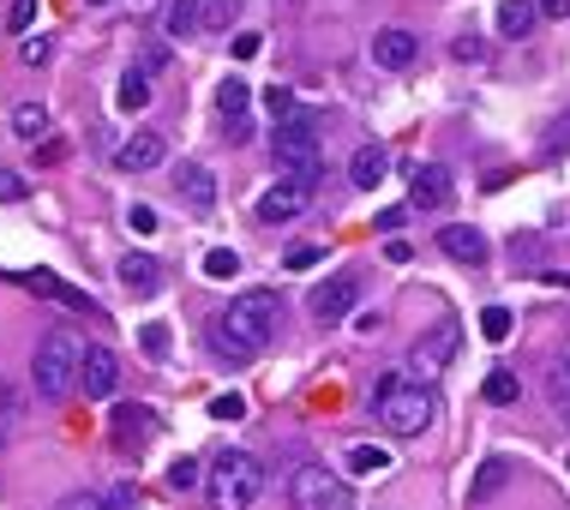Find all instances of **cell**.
I'll return each instance as SVG.
<instances>
[{
    "label": "cell",
    "instance_id": "obj_47",
    "mask_svg": "<svg viewBox=\"0 0 570 510\" xmlns=\"http://www.w3.org/2000/svg\"><path fill=\"white\" fill-rule=\"evenodd\" d=\"M403 223H408V211H403V204H390V211H378V235H397Z\"/></svg>",
    "mask_w": 570,
    "mask_h": 510
},
{
    "label": "cell",
    "instance_id": "obj_28",
    "mask_svg": "<svg viewBox=\"0 0 570 510\" xmlns=\"http://www.w3.org/2000/svg\"><path fill=\"white\" fill-rule=\"evenodd\" d=\"M517 397H522V378H517V373H505V367L487 373V402H492V408H510Z\"/></svg>",
    "mask_w": 570,
    "mask_h": 510
},
{
    "label": "cell",
    "instance_id": "obj_29",
    "mask_svg": "<svg viewBox=\"0 0 570 510\" xmlns=\"http://www.w3.org/2000/svg\"><path fill=\"white\" fill-rule=\"evenodd\" d=\"M510 330H517L510 306H487V313H480V337H487V343H510Z\"/></svg>",
    "mask_w": 570,
    "mask_h": 510
},
{
    "label": "cell",
    "instance_id": "obj_7",
    "mask_svg": "<svg viewBox=\"0 0 570 510\" xmlns=\"http://www.w3.org/2000/svg\"><path fill=\"white\" fill-rule=\"evenodd\" d=\"M457 348H462V325H457V318H438V325H427V330L415 337V355H408V367H415L420 385H432V378L445 373L450 360H457Z\"/></svg>",
    "mask_w": 570,
    "mask_h": 510
},
{
    "label": "cell",
    "instance_id": "obj_11",
    "mask_svg": "<svg viewBox=\"0 0 570 510\" xmlns=\"http://www.w3.org/2000/svg\"><path fill=\"white\" fill-rule=\"evenodd\" d=\"M79 385H84V397H91V402H109L114 390H121V360H114L102 343H91V348H84V373H79Z\"/></svg>",
    "mask_w": 570,
    "mask_h": 510
},
{
    "label": "cell",
    "instance_id": "obj_18",
    "mask_svg": "<svg viewBox=\"0 0 570 510\" xmlns=\"http://www.w3.org/2000/svg\"><path fill=\"white\" fill-rule=\"evenodd\" d=\"M174 186H181V198L193 204V211H216V174L204 163H181V174H174Z\"/></svg>",
    "mask_w": 570,
    "mask_h": 510
},
{
    "label": "cell",
    "instance_id": "obj_30",
    "mask_svg": "<svg viewBox=\"0 0 570 510\" xmlns=\"http://www.w3.org/2000/svg\"><path fill=\"white\" fill-rule=\"evenodd\" d=\"M204 276H211V283H228V276H241V253H228V246L204 253Z\"/></svg>",
    "mask_w": 570,
    "mask_h": 510
},
{
    "label": "cell",
    "instance_id": "obj_1",
    "mask_svg": "<svg viewBox=\"0 0 570 510\" xmlns=\"http://www.w3.org/2000/svg\"><path fill=\"white\" fill-rule=\"evenodd\" d=\"M276 325H283V300H276L271 288H246V295L228 300V313L211 325V348L223 360H235V367H246V360H258L276 343Z\"/></svg>",
    "mask_w": 570,
    "mask_h": 510
},
{
    "label": "cell",
    "instance_id": "obj_25",
    "mask_svg": "<svg viewBox=\"0 0 570 510\" xmlns=\"http://www.w3.org/2000/svg\"><path fill=\"white\" fill-rule=\"evenodd\" d=\"M114 109H121V114H139V109H151V79H144L139 67L126 72L121 84H114Z\"/></svg>",
    "mask_w": 570,
    "mask_h": 510
},
{
    "label": "cell",
    "instance_id": "obj_43",
    "mask_svg": "<svg viewBox=\"0 0 570 510\" xmlns=\"http://www.w3.org/2000/svg\"><path fill=\"white\" fill-rule=\"evenodd\" d=\"M169 67V42H144V54H139V72H163Z\"/></svg>",
    "mask_w": 570,
    "mask_h": 510
},
{
    "label": "cell",
    "instance_id": "obj_15",
    "mask_svg": "<svg viewBox=\"0 0 570 510\" xmlns=\"http://www.w3.org/2000/svg\"><path fill=\"white\" fill-rule=\"evenodd\" d=\"M438 246H445V258H457V265H487V253H492L475 223H445L438 228Z\"/></svg>",
    "mask_w": 570,
    "mask_h": 510
},
{
    "label": "cell",
    "instance_id": "obj_50",
    "mask_svg": "<svg viewBox=\"0 0 570 510\" xmlns=\"http://www.w3.org/2000/svg\"><path fill=\"white\" fill-rule=\"evenodd\" d=\"M84 7H109V0H84Z\"/></svg>",
    "mask_w": 570,
    "mask_h": 510
},
{
    "label": "cell",
    "instance_id": "obj_19",
    "mask_svg": "<svg viewBox=\"0 0 570 510\" xmlns=\"http://www.w3.org/2000/svg\"><path fill=\"white\" fill-rule=\"evenodd\" d=\"M385 174H390V151H385V144H360V151L348 156V181H355L360 193H373Z\"/></svg>",
    "mask_w": 570,
    "mask_h": 510
},
{
    "label": "cell",
    "instance_id": "obj_14",
    "mask_svg": "<svg viewBox=\"0 0 570 510\" xmlns=\"http://www.w3.org/2000/svg\"><path fill=\"white\" fill-rule=\"evenodd\" d=\"M109 432H114V445H121V450H139V445L156 439V415L144 402H126V408H114V415H109Z\"/></svg>",
    "mask_w": 570,
    "mask_h": 510
},
{
    "label": "cell",
    "instance_id": "obj_42",
    "mask_svg": "<svg viewBox=\"0 0 570 510\" xmlns=\"http://www.w3.org/2000/svg\"><path fill=\"white\" fill-rule=\"evenodd\" d=\"M54 510H109V499H102V492H67Z\"/></svg>",
    "mask_w": 570,
    "mask_h": 510
},
{
    "label": "cell",
    "instance_id": "obj_32",
    "mask_svg": "<svg viewBox=\"0 0 570 510\" xmlns=\"http://www.w3.org/2000/svg\"><path fill=\"white\" fill-rule=\"evenodd\" d=\"M564 151H570V114H564V121H552V133L540 139V163H559Z\"/></svg>",
    "mask_w": 570,
    "mask_h": 510
},
{
    "label": "cell",
    "instance_id": "obj_3",
    "mask_svg": "<svg viewBox=\"0 0 570 510\" xmlns=\"http://www.w3.org/2000/svg\"><path fill=\"white\" fill-rule=\"evenodd\" d=\"M271 163H276V181L288 186H306L313 193L318 174H325V139H318V121L313 114H288V121H276L271 133Z\"/></svg>",
    "mask_w": 570,
    "mask_h": 510
},
{
    "label": "cell",
    "instance_id": "obj_48",
    "mask_svg": "<svg viewBox=\"0 0 570 510\" xmlns=\"http://www.w3.org/2000/svg\"><path fill=\"white\" fill-rule=\"evenodd\" d=\"M258 49H265V42H258L253 31H246V37H235V54H241V61H253V54H258Z\"/></svg>",
    "mask_w": 570,
    "mask_h": 510
},
{
    "label": "cell",
    "instance_id": "obj_16",
    "mask_svg": "<svg viewBox=\"0 0 570 510\" xmlns=\"http://www.w3.org/2000/svg\"><path fill=\"white\" fill-rule=\"evenodd\" d=\"M114 276H121V288H126V295H139V300L163 295V265H156L151 253H126L121 265H114Z\"/></svg>",
    "mask_w": 570,
    "mask_h": 510
},
{
    "label": "cell",
    "instance_id": "obj_13",
    "mask_svg": "<svg viewBox=\"0 0 570 510\" xmlns=\"http://www.w3.org/2000/svg\"><path fill=\"white\" fill-rule=\"evenodd\" d=\"M169 163V144H163V133H133L114 151V169L121 174H151V169H163Z\"/></svg>",
    "mask_w": 570,
    "mask_h": 510
},
{
    "label": "cell",
    "instance_id": "obj_39",
    "mask_svg": "<svg viewBox=\"0 0 570 510\" xmlns=\"http://www.w3.org/2000/svg\"><path fill=\"white\" fill-rule=\"evenodd\" d=\"M235 19V0H204V31H223Z\"/></svg>",
    "mask_w": 570,
    "mask_h": 510
},
{
    "label": "cell",
    "instance_id": "obj_51",
    "mask_svg": "<svg viewBox=\"0 0 570 510\" xmlns=\"http://www.w3.org/2000/svg\"><path fill=\"white\" fill-rule=\"evenodd\" d=\"M0 450H7V427H0Z\"/></svg>",
    "mask_w": 570,
    "mask_h": 510
},
{
    "label": "cell",
    "instance_id": "obj_6",
    "mask_svg": "<svg viewBox=\"0 0 570 510\" xmlns=\"http://www.w3.org/2000/svg\"><path fill=\"white\" fill-rule=\"evenodd\" d=\"M288 499L301 510H355V492H348V480L325 469V462H301L295 475H288Z\"/></svg>",
    "mask_w": 570,
    "mask_h": 510
},
{
    "label": "cell",
    "instance_id": "obj_20",
    "mask_svg": "<svg viewBox=\"0 0 570 510\" xmlns=\"http://www.w3.org/2000/svg\"><path fill=\"white\" fill-rule=\"evenodd\" d=\"M343 462H348V475H355V480H378V475L397 469V457H390L385 445H348Z\"/></svg>",
    "mask_w": 570,
    "mask_h": 510
},
{
    "label": "cell",
    "instance_id": "obj_46",
    "mask_svg": "<svg viewBox=\"0 0 570 510\" xmlns=\"http://www.w3.org/2000/svg\"><path fill=\"white\" fill-rule=\"evenodd\" d=\"M223 139L228 144H246V139H253V114H235V121L223 126Z\"/></svg>",
    "mask_w": 570,
    "mask_h": 510
},
{
    "label": "cell",
    "instance_id": "obj_27",
    "mask_svg": "<svg viewBox=\"0 0 570 510\" xmlns=\"http://www.w3.org/2000/svg\"><path fill=\"white\" fill-rule=\"evenodd\" d=\"M547 390H552V408H559V415H570V343L559 348V360H552Z\"/></svg>",
    "mask_w": 570,
    "mask_h": 510
},
{
    "label": "cell",
    "instance_id": "obj_40",
    "mask_svg": "<svg viewBox=\"0 0 570 510\" xmlns=\"http://www.w3.org/2000/svg\"><path fill=\"white\" fill-rule=\"evenodd\" d=\"M126 228H133V235H156L163 223H156V211H151V204H133V211H126Z\"/></svg>",
    "mask_w": 570,
    "mask_h": 510
},
{
    "label": "cell",
    "instance_id": "obj_8",
    "mask_svg": "<svg viewBox=\"0 0 570 510\" xmlns=\"http://www.w3.org/2000/svg\"><path fill=\"white\" fill-rule=\"evenodd\" d=\"M355 300H360V283L348 271H336V276H325V283L306 295V306H313V318L318 325H343L348 313H355Z\"/></svg>",
    "mask_w": 570,
    "mask_h": 510
},
{
    "label": "cell",
    "instance_id": "obj_4",
    "mask_svg": "<svg viewBox=\"0 0 570 510\" xmlns=\"http://www.w3.org/2000/svg\"><path fill=\"white\" fill-rule=\"evenodd\" d=\"M79 373H84V343L72 337L67 325H54L49 337L37 343V360H31V385H37V397L67 402V397H72V385H79Z\"/></svg>",
    "mask_w": 570,
    "mask_h": 510
},
{
    "label": "cell",
    "instance_id": "obj_22",
    "mask_svg": "<svg viewBox=\"0 0 570 510\" xmlns=\"http://www.w3.org/2000/svg\"><path fill=\"white\" fill-rule=\"evenodd\" d=\"M199 31H204V0H169L163 37H199Z\"/></svg>",
    "mask_w": 570,
    "mask_h": 510
},
{
    "label": "cell",
    "instance_id": "obj_10",
    "mask_svg": "<svg viewBox=\"0 0 570 510\" xmlns=\"http://www.w3.org/2000/svg\"><path fill=\"white\" fill-rule=\"evenodd\" d=\"M450 193H457V186H450L445 163H415L408 169V204H415V211H445Z\"/></svg>",
    "mask_w": 570,
    "mask_h": 510
},
{
    "label": "cell",
    "instance_id": "obj_23",
    "mask_svg": "<svg viewBox=\"0 0 570 510\" xmlns=\"http://www.w3.org/2000/svg\"><path fill=\"white\" fill-rule=\"evenodd\" d=\"M12 133H19L24 144H49V109H42V102H19V109H12Z\"/></svg>",
    "mask_w": 570,
    "mask_h": 510
},
{
    "label": "cell",
    "instance_id": "obj_45",
    "mask_svg": "<svg viewBox=\"0 0 570 510\" xmlns=\"http://www.w3.org/2000/svg\"><path fill=\"white\" fill-rule=\"evenodd\" d=\"M265 109L276 114V121H288V114H295V96H288V91H276V84H271V91H265Z\"/></svg>",
    "mask_w": 570,
    "mask_h": 510
},
{
    "label": "cell",
    "instance_id": "obj_21",
    "mask_svg": "<svg viewBox=\"0 0 570 510\" xmlns=\"http://www.w3.org/2000/svg\"><path fill=\"white\" fill-rule=\"evenodd\" d=\"M535 19H540L535 0H499V37H505V42L535 37Z\"/></svg>",
    "mask_w": 570,
    "mask_h": 510
},
{
    "label": "cell",
    "instance_id": "obj_35",
    "mask_svg": "<svg viewBox=\"0 0 570 510\" xmlns=\"http://www.w3.org/2000/svg\"><path fill=\"white\" fill-rule=\"evenodd\" d=\"M7 24H12L19 37H31V24H37V0H12V7H7Z\"/></svg>",
    "mask_w": 570,
    "mask_h": 510
},
{
    "label": "cell",
    "instance_id": "obj_9",
    "mask_svg": "<svg viewBox=\"0 0 570 510\" xmlns=\"http://www.w3.org/2000/svg\"><path fill=\"white\" fill-rule=\"evenodd\" d=\"M19 283L31 288V295L42 300H54V306H67V313H84V318H102V306L84 295L79 283H67V276H54V271H19Z\"/></svg>",
    "mask_w": 570,
    "mask_h": 510
},
{
    "label": "cell",
    "instance_id": "obj_37",
    "mask_svg": "<svg viewBox=\"0 0 570 510\" xmlns=\"http://www.w3.org/2000/svg\"><path fill=\"white\" fill-rule=\"evenodd\" d=\"M102 499H109V510H139V487H133V480H114Z\"/></svg>",
    "mask_w": 570,
    "mask_h": 510
},
{
    "label": "cell",
    "instance_id": "obj_38",
    "mask_svg": "<svg viewBox=\"0 0 570 510\" xmlns=\"http://www.w3.org/2000/svg\"><path fill=\"white\" fill-rule=\"evenodd\" d=\"M139 343H144V355H156V360H163L174 337H169V325H144V330H139Z\"/></svg>",
    "mask_w": 570,
    "mask_h": 510
},
{
    "label": "cell",
    "instance_id": "obj_24",
    "mask_svg": "<svg viewBox=\"0 0 570 510\" xmlns=\"http://www.w3.org/2000/svg\"><path fill=\"white\" fill-rule=\"evenodd\" d=\"M505 480H510V462H505V457H487V462L475 469V480H469V504H487L492 492L505 487Z\"/></svg>",
    "mask_w": 570,
    "mask_h": 510
},
{
    "label": "cell",
    "instance_id": "obj_5",
    "mask_svg": "<svg viewBox=\"0 0 570 510\" xmlns=\"http://www.w3.org/2000/svg\"><path fill=\"white\" fill-rule=\"evenodd\" d=\"M204 492H211V510H253L258 492H265V462L246 457V450H228V457L211 462Z\"/></svg>",
    "mask_w": 570,
    "mask_h": 510
},
{
    "label": "cell",
    "instance_id": "obj_12",
    "mask_svg": "<svg viewBox=\"0 0 570 510\" xmlns=\"http://www.w3.org/2000/svg\"><path fill=\"white\" fill-rule=\"evenodd\" d=\"M373 61L390 67V72L415 67V61H420V37L403 31V24H385V31H373Z\"/></svg>",
    "mask_w": 570,
    "mask_h": 510
},
{
    "label": "cell",
    "instance_id": "obj_33",
    "mask_svg": "<svg viewBox=\"0 0 570 510\" xmlns=\"http://www.w3.org/2000/svg\"><path fill=\"white\" fill-rule=\"evenodd\" d=\"M24 198H31V174L0 169V204H24Z\"/></svg>",
    "mask_w": 570,
    "mask_h": 510
},
{
    "label": "cell",
    "instance_id": "obj_49",
    "mask_svg": "<svg viewBox=\"0 0 570 510\" xmlns=\"http://www.w3.org/2000/svg\"><path fill=\"white\" fill-rule=\"evenodd\" d=\"M540 12H547V19H570V0H535Z\"/></svg>",
    "mask_w": 570,
    "mask_h": 510
},
{
    "label": "cell",
    "instance_id": "obj_26",
    "mask_svg": "<svg viewBox=\"0 0 570 510\" xmlns=\"http://www.w3.org/2000/svg\"><path fill=\"white\" fill-rule=\"evenodd\" d=\"M246 102H253V84H246V79H223V84H216V109H223V121L246 114Z\"/></svg>",
    "mask_w": 570,
    "mask_h": 510
},
{
    "label": "cell",
    "instance_id": "obj_34",
    "mask_svg": "<svg viewBox=\"0 0 570 510\" xmlns=\"http://www.w3.org/2000/svg\"><path fill=\"white\" fill-rule=\"evenodd\" d=\"M199 480H204V469H199V462H193V457H181V462H169V487H174V492H193V487H199Z\"/></svg>",
    "mask_w": 570,
    "mask_h": 510
},
{
    "label": "cell",
    "instance_id": "obj_36",
    "mask_svg": "<svg viewBox=\"0 0 570 510\" xmlns=\"http://www.w3.org/2000/svg\"><path fill=\"white\" fill-rule=\"evenodd\" d=\"M241 415H246V397H235V390L211 397V420H241Z\"/></svg>",
    "mask_w": 570,
    "mask_h": 510
},
{
    "label": "cell",
    "instance_id": "obj_31",
    "mask_svg": "<svg viewBox=\"0 0 570 510\" xmlns=\"http://www.w3.org/2000/svg\"><path fill=\"white\" fill-rule=\"evenodd\" d=\"M19 61H24V67H49V61H54V42L42 37V31L19 37Z\"/></svg>",
    "mask_w": 570,
    "mask_h": 510
},
{
    "label": "cell",
    "instance_id": "obj_44",
    "mask_svg": "<svg viewBox=\"0 0 570 510\" xmlns=\"http://www.w3.org/2000/svg\"><path fill=\"white\" fill-rule=\"evenodd\" d=\"M450 54H457V61H487V42H480V37H457V42H450Z\"/></svg>",
    "mask_w": 570,
    "mask_h": 510
},
{
    "label": "cell",
    "instance_id": "obj_41",
    "mask_svg": "<svg viewBox=\"0 0 570 510\" xmlns=\"http://www.w3.org/2000/svg\"><path fill=\"white\" fill-rule=\"evenodd\" d=\"M318 258H325V246H288V258H283V265H288V271H313Z\"/></svg>",
    "mask_w": 570,
    "mask_h": 510
},
{
    "label": "cell",
    "instance_id": "obj_2",
    "mask_svg": "<svg viewBox=\"0 0 570 510\" xmlns=\"http://www.w3.org/2000/svg\"><path fill=\"white\" fill-rule=\"evenodd\" d=\"M373 415H378V427H385L390 439H420V432L432 427V415H438V397L415 373H385L373 385Z\"/></svg>",
    "mask_w": 570,
    "mask_h": 510
},
{
    "label": "cell",
    "instance_id": "obj_17",
    "mask_svg": "<svg viewBox=\"0 0 570 510\" xmlns=\"http://www.w3.org/2000/svg\"><path fill=\"white\" fill-rule=\"evenodd\" d=\"M306 204H313V193H306V186H288V181H276L265 198H258V223H295V216L306 211Z\"/></svg>",
    "mask_w": 570,
    "mask_h": 510
}]
</instances>
